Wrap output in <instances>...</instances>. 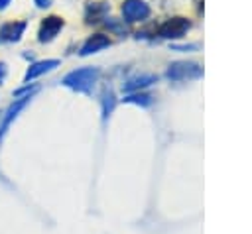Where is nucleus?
<instances>
[{
    "instance_id": "obj_1",
    "label": "nucleus",
    "mask_w": 252,
    "mask_h": 234,
    "mask_svg": "<svg viewBox=\"0 0 252 234\" xmlns=\"http://www.w3.org/2000/svg\"><path fill=\"white\" fill-rule=\"evenodd\" d=\"M98 77H100L98 67H81V69L67 73L63 77V85L73 90H79V92H91V88L94 87Z\"/></svg>"
},
{
    "instance_id": "obj_2",
    "label": "nucleus",
    "mask_w": 252,
    "mask_h": 234,
    "mask_svg": "<svg viewBox=\"0 0 252 234\" xmlns=\"http://www.w3.org/2000/svg\"><path fill=\"white\" fill-rule=\"evenodd\" d=\"M191 28V22L185 18H171L167 22H163L158 28V35L165 37V39H179L187 33V29Z\"/></svg>"
},
{
    "instance_id": "obj_3",
    "label": "nucleus",
    "mask_w": 252,
    "mask_h": 234,
    "mask_svg": "<svg viewBox=\"0 0 252 234\" xmlns=\"http://www.w3.org/2000/svg\"><path fill=\"white\" fill-rule=\"evenodd\" d=\"M201 75H203V69L197 63H191V61H177V63H171L169 69H167V77L173 79V81L197 79Z\"/></svg>"
},
{
    "instance_id": "obj_4",
    "label": "nucleus",
    "mask_w": 252,
    "mask_h": 234,
    "mask_svg": "<svg viewBox=\"0 0 252 234\" xmlns=\"http://www.w3.org/2000/svg\"><path fill=\"white\" fill-rule=\"evenodd\" d=\"M63 28V18L59 16H47L41 20L39 29H37V41L39 43H49L51 39H55V35L61 31Z\"/></svg>"
},
{
    "instance_id": "obj_5",
    "label": "nucleus",
    "mask_w": 252,
    "mask_h": 234,
    "mask_svg": "<svg viewBox=\"0 0 252 234\" xmlns=\"http://www.w3.org/2000/svg\"><path fill=\"white\" fill-rule=\"evenodd\" d=\"M30 100H32V96H24V98H18V100H14L10 106H8V110H6V114L2 116V122H0V144H2V140L6 138V134H8V128L12 126V122L18 118V114L30 104Z\"/></svg>"
},
{
    "instance_id": "obj_6",
    "label": "nucleus",
    "mask_w": 252,
    "mask_h": 234,
    "mask_svg": "<svg viewBox=\"0 0 252 234\" xmlns=\"http://www.w3.org/2000/svg\"><path fill=\"white\" fill-rule=\"evenodd\" d=\"M150 16V6L142 0H126L122 4V18L126 22H142Z\"/></svg>"
},
{
    "instance_id": "obj_7",
    "label": "nucleus",
    "mask_w": 252,
    "mask_h": 234,
    "mask_svg": "<svg viewBox=\"0 0 252 234\" xmlns=\"http://www.w3.org/2000/svg\"><path fill=\"white\" fill-rule=\"evenodd\" d=\"M28 28L26 20H14L0 26V43H16L22 39L24 31Z\"/></svg>"
},
{
    "instance_id": "obj_8",
    "label": "nucleus",
    "mask_w": 252,
    "mask_h": 234,
    "mask_svg": "<svg viewBox=\"0 0 252 234\" xmlns=\"http://www.w3.org/2000/svg\"><path fill=\"white\" fill-rule=\"evenodd\" d=\"M55 67H59V59H43V61H35V63H32V65L28 67L24 79H26V81H33V79H37V77H41V75L53 71Z\"/></svg>"
},
{
    "instance_id": "obj_9",
    "label": "nucleus",
    "mask_w": 252,
    "mask_h": 234,
    "mask_svg": "<svg viewBox=\"0 0 252 234\" xmlns=\"http://www.w3.org/2000/svg\"><path fill=\"white\" fill-rule=\"evenodd\" d=\"M110 45V39L104 35V33H93L91 37H87V41L81 45V55L83 57H87V55H91V53H96V51H100V49H104V47H108Z\"/></svg>"
},
{
    "instance_id": "obj_10",
    "label": "nucleus",
    "mask_w": 252,
    "mask_h": 234,
    "mask_svg": "<svg viewBox=\"0 0 252 234\" xmlns=\"http://www.w3.org/2000/svg\"><path fill=\"white\" fill-rule=\"evenodd\" d=\"M156 81H158L156 75H138V77H132L130 81H126L124 90H126V92H134V90H140V88L150 87V85L156 83Z\"/></svg>"
},
{
    "instance_id": "obj_11",
    "label": "nucleus",
    "mask_w": 252,
    "mask_h": 234,
    "mask_svg": "<svg viewBox=\"0 0 252 234\" xmlns=\"http://www.w3.org/2000/svg\"><path fill=\"white\" fill-rule=\"evenodd\" d=\"M106 10H108V6H106L104 2H91V4L87 6V14H85V18H87L89 24H94V22H98V20L104 16Z\"/></svg>"
},
{
    "instance_id": "obj_12",
    "label": "nucleus",
    "mask_w": 252,
    "mask_h": 234,
    "mask_svg": "<svg viewBox=\"0 0 252 234\" xmlns=\"http://www.w3.org/2000/svg\"><path fill=\"white\" fill-rule=\"evenodd\" d=\"M114 108V92L112 90H104L102 94V116L106 118Z\"/></svg>"
},
{
    "instance_id": "obj_13",
    "label": "nucleus",
    "mask_w": 252,
    "mask_h": 234,
    "mask_svg": "<svg viewBox=\"0 0 252 234\" xmlns=\"http://www.w3.org/2000/svg\"><path fill=\"white\" fill-rule=\"evenodd\" d=\"M124 102H134V104H142V106H148L150 102H152V96H148V94H130V96H126L124 98Z\"/></svg>"
},
{
    "instance_id": "obj_14",
    "label": "nucleus",
    "mask_w": 252,
    "mask_h": 234,
    "mask_svg": "<svg viewBox=\"0 0 252 234\" xmlns=\"http://www.w3.org/2000/svg\"><path fill=\"white\" fill-rule=\"evenodd\" d=\"M6 75H8V67H6V63H4V61H0V85L4 83Z\"/></svg>"
},
{
    "instance_id": "obj_15",
    "label": "nucleus",
    "mask_w": 252,
    "mask_h": 234,
    "mask_svg": "<svg viewBox=\"0 0 252 234\" xmlns=\"http://www.w3.org/2000/svg\"><path fill=\"white\" fill-rule=\"evenodd\" d=\"M33 2H35V6H37V8H49L53 0H33Z\"/></svg>"
},
{
    "instance_id": "obj_16",
    "label": "nucleus",
    "mask_w": 252,
    "mask_h": 234,
    "mask_svg": "<svg viewBox=\"0 0 252 234\" xmlns=\"http://www.w3.org/2000/svg\"><path fill=\"white\" fill-rule=\"evenodd\" d=\"M10 2H12V0H0V10H6Z\"/></svg>"
}]
</instances>
